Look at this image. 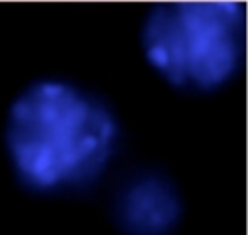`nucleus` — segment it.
I'll list each match as a JSON object with an SVG mask.
<instances>
[{"mask_svg": "<svg viewBox=\"0 0 248 235\" xmlns=\"http://www.w3.org/2000/svg\"><path fill=\"white\" fill-rule=\"evenodd\" d=\"M116 142L106 107L62 82H39L11 107L7 147L17 174L39 189L65 187L100 172Z\"/></svg>", "mask_w": 248, "mask_h": 235, "instance_id": "1", "label": "nucleus"}, {"mask_svg": "<svg viewBox=\"0 0 248 235\" xmlns=\"http://www.w3.org/2000/svg\"><path fill=\"white\" fill-rule=\"evenodd\" d=\"M243 45L240 2H175L155 9L143 29L148 62L180 87L213 89L234 73Z\"/></svg>", "mask_w": 248, "mask_h": 235, "instance_id": "2", "label": "nucleus"}, {"mask_svg": "<svg viewBox=\"0 0 248 235\" xmlns=\"http://www.w3.org/2000/svg\"><path fill=\"white\" fill-rule=\"evenodd\" d=\"M177 200L158 181H143L128 191L123 203L126 225L140 234L155 235L169 228L177 218Z\"/></svg>", "mask_w": 248, "mask_h": 235, "instance_id": "3", "label": "nucleus"}]
</instances>
